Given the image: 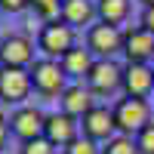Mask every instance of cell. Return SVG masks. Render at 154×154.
I'll return each instance as SVG.
<instances>
[{
    "label": "cell",
    "instance_id": "cell-1",
    "mask_svg": "<svg viewBox=\"0 0 154 154\" xmlns=\"http://www.w3.org/2000/svg\"><path fill=\"white\" fill-rule=\"evenodd\" d=\"M111 111H114V126H117L120 136H139V133L151 123V105H148V99H133V96H126V99H120Z\"/></svg>",
    "mask_w": 154,
    "mask_h": 154
},
{
    "label": "cell",
    "instance_id": "cell-2",
    "mask_svg": "<svg viewBox=\"0 0 154 154\" xmlns=\"http://www.w3.org/2000/svg\"><path fill=\"white\" fill-rule=\"evenodd\" d=\"M74 40H77V37H74V28H71L68 22H62V19L46 22L43 28H40V34H37V46L43 49V59H56V62L77 46Z\"/></svg>",
    "mask_w": 154,
    "mask_h": 154
},
{
    "label": "cell",
    "instance_id": "cell-3",
    "mask_svg": "<svg viewBox=\"0 0 154 154\" xmlns=\"http://www.w3.org/2000/svg\"><path fill=\"white\" fill-rule=\"evenodd\" d=\"M28 74H31V86L40 96H62L68 89V74L62 71L56 59H37L28 68Z\"/></svg>",
    "mask_w": 154,
    "mask_h": 154
},
{
    "label": "cell",
    "instance_id": "cell-4",
    "mask_svg": "<svg viewBox=\"0 0 154 154\" xmlns=\"http://www.w3.org/2000/svg\"><path fill=\"white\" fill-rule=\"evenodd\" d=\"M86 89L96 96H111L114 89L123 86V65H117L114 59H96V65L89 68V74L83 77Z\"/></svg>",
    "mask_w": 154,
    "mask_h": 154
},
{
    "label": "cell",
    "instance_id": "cell-5",
    "mask_svg": "<svg viewBox=\"0 0 154 154\" xmlns=\"http://www.w3.org/2000/svg\"><path fill=\"white\" fill-rule=\"evenodd\" d=\"M86 49L99 59H111L114 53H123V31L117 25H89L86 31Z\"/></svg>",
    "mask_w": 154,
    "mask_h": 154
},
{
    "label": "cell",
    "instance_id": "cell-6",
    "mask_svg": "<svg viewBox=\"0 0 154 154\" xmlns=\"http://www.w3.org/2000/svg\"><path fill=\"white\" fill-rule=\"evenodd\" d=\"M31 74L28 68H3L0 65V102L6 105H22L31 96Z\"/></svg>",
    "mask_w": 154,
    "mask_h": 154
},
{
    "label": "cell",
    "instance_id": "cell-7",
    "mask_svg": "<svg viewBox=\"0 0 154 154\" xmlns=\"http://www.w3.org/2000/svg\"><path fill=\"white\" fill-rule=\"evenodd\" d=\"M0 65L3 68H31L34 65V43L25 34H6L0 40Z\"/></svg>",
    "mask_w": 154,
    "mask_h": 154
},
{
    "label": "cell",
    "instance_id": "cell-8",
    "mask_svg": "<svg viewBox=\"0 0 154 154\" xmlns=\"http://www.w3.org/2000/svg\"><path fill=\"white\" fill-rule=\"evenodd\" d=\"M77 130H80V123H77L71 114H65V111H53V114H46L43 139H46L53 148H62V151H65L74 139H77Z\"/></svg>",
    "mask_w": 154,
    "mask_h": 154
},
{
    "label": "cell",
    "instance_id": "cell-9",
    "mask_svg": "<svg viewBox=\"0 0 154 154\" xmlns=\"http://www.w3.org/2000/svg\"><path fill=\"white\" fill-rule=\"evenodd\" d=\"M43 123H46V114L34 105H22L16 108V114L9 117V133L19 136L22 142H28V139H37L43 136Z\"/></svg>",
    "mask_w": 154,
    "mask_h": 154
},
{
    "label": "cell",
    "instance_id": "cell-10",
    "mask_svg": "<svg viewBox=\"0 0 154 154\" xmlns=\"http://www.w3.org/2000/svg\"><path fill=\"white\" fill-rule=\"evenodd\" d=\"M123 56L126 62H139V65H148V59H154V34L145 31L142 25L123 31Z\"/></svg>",
    "mask_w": 154,
    "mask_h": 154
},
{
    "label": "cell",
    "instance_id": "cell-11",
    "mask_svg": "<svg viewBox=\"0 0 154 154\" xmlns=\"http://www.w3.org/2000/svg\"><path fill=\"white\" fill-rule=\"evenodd\" d=\"M80 130L86 139H93V142H108V139H114V111L96 105L93 111H86L80 117Z\"/></svg>",
    "mask_w": 154,
    "mask_h": 154
},
{
    "label": "cell",
    "instance_id": "cell-12",
    "mask_svg": "<svg viewBox=\"0 0 154 154\" xmlns=\"http://www.w3.org/2000/svg\"><path fill=\"white\" fill-rule=\"evenodd\" d=\"M154 89V68L139 65V62H126L123 65V93L133 99H148Z\"/></svg>",
    "mask_w": 154,
    "mask_h": 154
},
{
    "label": "cell",
    "instance_id": "cell-13",
    "mask_svg": "<svg viewBox=\"0 0 154 154\" xmlns=\"http://www.w3.org/2000/svg\"><path fill=\"white\" fill-rule=\"evenodd\" d=\"M59 105H62V111H65V114H71L74 120H80L86 111L96 108V105H93V93H89L86 86H80V83L68 86L65 93L59 96Z\"/></svg>",
    "mask_w": 154,
    "mask_h": 154
},
{
    "label": "cell",
    "instance_id": "cell-14",
    "mask_svg": "<svg viewBox=\"0 0 154 154\" xmlns=\"http://www.w3.org/2000/svg\"><path fill=\"white\" fill-rule=\"evenodd\" d=\"M93 16H99L93 0H62L59 19L68 22L71 28H77V25H89V22H93Z\"/></svg>",
    "mask_w": 154,
    "mask_h": 154
},
{
    "label": "cell",
    "instance_id": "cell-15",
    "mask_svg": "<svg viewBox=\"0 0 154 154\" xmlns=\"http://www.w3.org/2000/svg\"><path fill=\"white\" fill-rule=\"evenodd\" d=\"M59 65H62V71H65L68 77H86L89 68L96 65V59H93V53H89V49L74 46L71 53H65V56L59 59Z\"/></svg>",
    "mask_w": 154,
    "mask_h": 154
},
{
    "label": "cell",
    "instance_id": "cell-16",
    "mask_svg": "<svg viewBox=\"0 0 154 154\" xmlns=\"http://www.w3.org/2000/svg\"><path fill=\"white\" fill-rule=\"evenodd\" d=\"M96 12H99V22L120 25L130 16V0H96Z\"/></svg>",
    "mask_w": 154,
    "mask_h": 154
},
{
    "label": "cell",
    "instance_id": "cell-17",
    "mask_svg": "<svg viewBox=\"0 0 154 154\" xmlns=\"http://www.w3.org/2000/svg\"><path fill=\"white\" fill-rule=\"evenodd\" d=\"M102 154H139V148H136L133 136H114V139H108V145L102 148Z\"/></svg>",
    "mask_w": 154,
    "mask_h": 154
},
{
    "label": "cell",
    "instance_id": "cell-18",
    "mask_svg": "<svg viewBox=\"0 0 154 154\" xmlns=\"http://www.w3.org/2000/svg\"><path fill=\"white\" fill-rule=\"evenodd\" d=\"M19 154H56V148L49 145L43 136H37V139H28V142H22Z\"/></svg>",
    "mask_w": 154,
    "mask_h": 154
},
{
    "label": "cell",
    "instance_id": "cell-19",
    "mask_svg": "<svg viewBox=\"0 0 154 154\" xmlns=\"http://www.w3.org/2000/svg\"><path fill=\"white\" fill-rule=\"evenodd\" d=\"M31 6H34V12H40L46 22H53V19H59L62 0H31Z\"/></svg>",
    "mask_w": 154,
    "mask_h": 154
},
{
    "label": "cell",
    "instance_id": "cell-20",
    "mask_svg": "<svg viewBox=\"0 0 154 154\" xmlns=\"http://www.w3.org/2000/svg\"><path fill=\"white\" fill-rule=\"evenodd\" d=\"M65 154H102V148L93 142V139H86V136H77L74 142L65 148Z\"/></svg>",
    "mask_w": 154,
    "mask_h": 154
},
{
    "label": "cell",
    "instance_id": "cell-21",
    "mask_svg": "<svg viewBox=\"0 0 154 154\" xmlns=\"http://www.w3.org/2000/svg\"><path fill=\"white\" fill-rule=\"evenodd\" d=\"M136 148H139V154H154V123H148L136 136Z\"/></svg>",
    "mask_w": 154,
    "mask_h": 154
},
{
    "label": "cell",
    "instance_id": "cell-22",
    "mask_svg": "<svg viewBox=\"0 0 154 154\" xmlns=\"http://www.w3.org/2000/svg\"><path fill=\"white\" fill-rule=\"evenodd\" d=\"M31 0H0V12H25Z\"/></svg>",
    "mask_w": 154,
    "mask_h": 154
},
{
    "label": "cell",
    "instance_id": "cell-23",
    "mask_svg": "<svg viewBox=\"0 0 154 154\" xmlns=\"http://www.w3.org/2000/svg\"><path fill=\"white\" fill-rule=\"evenodd\" d=\"M142 28L154 34V6H145V12H142Z\"/></svg>",
    "mask_w": 154,
    "mask_h": 154
},
{
    "label": "cell",
    "instance_id": "cell-24",
    "mask_svg": "<svg viewBox=\"0 0 154 154\" xmlns=\"http://www.w3.org/2000/svg\"><path fill=\"white\" fill-rule=\"evenodd\" d=\"M6 133H9V123L0 117V151H3V145H6Z\"/></svg>",
    "mask_w": 154,
    "mask_h": 154
},
{
    "label": "cell",
    "instance_id": "cell-25",
    "mask_svg": "<svg viewBox=\"0 0 154 154\" xmlns=\"http://www.w3.org/2000/svg\"><path fill=\"white\" fill-rule=\"evenodd\" d=\"M142 3H145V6H154V0H142Z\"/></svg>",
    "mask_w": 154,
    "mask_h": 154
}]
</instances>
